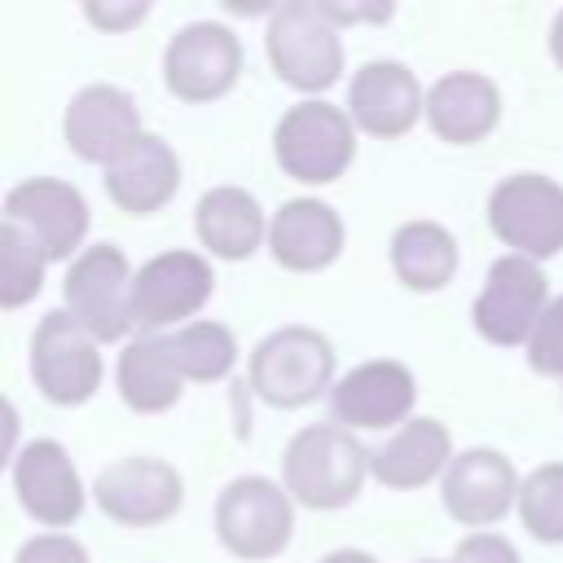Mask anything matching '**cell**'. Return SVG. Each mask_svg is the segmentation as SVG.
Instances as JSON below:
<instances>
[{"label":"cell","mask_w":563,"mask_h":563,"mask_svg":"<svg viewBox=\"0 0 563 563\" xmlns=\"http://www.w3.org/2000/svg\"><path fill=\"white\" fill-rule=\"evenodd\" d=\"M365 475H369V453L339 422H317L295 431L282 453L286 493L312 510H339L356 501Z\"/></svg>","instance_id":"cell-1"},{"label":"cell","mask_w":563,"mask_h":563,"mask_svg":"<svg viewBox=\"0 0 563 563\" xmlns=\"http://www.w3.org/2000/svg\"><path fill=\"white\" fill-rule=\"evenodd\" d=\"M268 62L282 84L299 92H325L343 75V40L317 0H290L268 13Z\"/></svg>","instance_id":"cell-2"},{"label":"cell","mask_w":563,"mask_h":563,"mask_svg":"<svg viewBox=\"0 0 563 563\" xmlns=\"http://www.w3.org/2000/svg\"><path fill=\"white\" fill-rule=\"evenodd\" d=\"M273 154L290 180L330 185L356 158V123L330 101H299L277 119Z\"/></svg>","instance_id":"cell-3"},{"label":"cell","mask_w":563,"mask_h":563,"mask_svg":"<svg viewBox=\"0 0 563 563\" xmlns=\"http://www.w3.org/2000/svg\"><path fill=\"white\" fill-rule=\"evenodd\" d=\"M334 378V347L321 330L282 325L251 352V387L277 409H299L317 400Z\"/></svg>","instance_id":"cell-4"},{"label":"cell","mask_w":563,"mask_h":563,"mask_svg":"<svg viewBox=\"0 0 563 563\" xmlns=\"http://www.w3.org/2000/svg\"><path fill=\"white\" fill-rule=\"evenodd\" d=\"M488 229L523 260H550L563 251V185L541 172H515L488 194Z\"/></svg>","instance_id":"cell-5"},{"label":"cell","mask_w":563,"mask_h":563,"mask_svg":"<svg viewBox=\"0 0 563 563\" xmlns=\"http://www.w3.org/2000/svg\"><path fill=\"white\" fill-rule=\"evenodd\" d=\"M132 268H128V255L110 242H97V246H84L70 268H66V282H62V295H66V312L97 339V343H110V339H123L132 330Z\"/></svg>","instance_id":"cell-6"},{"label":"cell","mask_w":563,"mask_h":563,"mask_svg":"<svg viewBox=\"0 0 563 563\" xmlns=\"http://www.w3.org/2000/svg\"><path fill=\"white\" fill-rule=\"evenodd\" d=\"M295 528L290 493L264 475H238L216 501V532L238 559H273Z\"/></svg>","instance_id":"cell-7"},{"label":"cell","mask_w":563,"mask_h":563,"mask_svg":"<svg viewBox=\"0 0 563 563\" xmlns=\"http://www.w3.org/2000/svg\"><path fill=\"white\" fill-rule=\"evenodd\" d=\"M545 303L550 299H545V273H541V264L506 251V255H497L488 264L484 290L471 303V321H475V330L488 343L515 347V343H528V334L541 321Z\"/></svg>","instance_id":"cell-8"},{"label":"cell","mask_w":563,"mask_h":563,"mask_svg":"<svg viewBox=\"0 0 563 563\" xmlns=\"http://www.w3.org/2000/svg\"><path fill=\"white\" fill-rule=\"evenodd\" d=\"M31 378L53 405H84L101 387L97 339L66 312H44L31 339Z\"/></svg>","instance_id":"cell-9"},{"label":"cell","mask_w":563,"mask_h":563,"mask_svg":"<svg viewBox=\"0 0 563 563\" xmlns=\"http://www.w3.org/2000/svg\"><path fill=\"white\" fill-rule=\"evenodd\" d=\"M242 44L224 22H189L163 48V84L180 101H211L233 88Z\"/></svg>","instance_id":"cell-10"},{"label":"cell","mask_w":563,"mask_h":563,"mask_svg":"<svg viewBox=\"0 0 563 563\" xmlns=\"http://www.w3.org/2000/svg\"><path fill=\"white\" fill-rule=\"evenodd\" d=\"M216 290V273L194 251H163L132 277V325L158 330L194 317Z\"/></svg>","instance_id":"cell-11"},{"label":"cell","mask_w":563,"mask_h":563,"mask_svg":"<svg viewBox=\"0 0 563 563\" xmlns=\"http://www.w3.org/2000/svg\"><path fill=\"white\" fill-rule=\"evenodd\" d=\"M92 497L114 523L150 528L180 510L185 484L163 457H119L97 475Z\"/></svg>","instance_id":"cell-12"},{"label":"cell","mask_w":563,"mask_h":563,"mask_svg":"<svg viewBox=\"0 0 563 563\" xmlns=\"http://www.w3.org/2000/svg\"><path fill=\"white\" fill-rule=\"evenodd\" d=\"M4 220L22 224L40 242L44 260H70V251H79V242L88 233V202L70 180L31 176L9 189Z\"/></svg>","instance_id":"cell-13"},{"label":"cell","mask_w":563,"mask_h":563,"mask_svg":"<svg viewBox=\"0 0 563 563\" xmlns=\"http://www.w3.org/2000/svg\"><path fill=\"white\" fill-rule=\"evenodd\" d=\"M62 132H66V145L84 163L110 167L141 136V114H136L132 92H123L119 84H88L70 97L62 114Z\"/></svg>","instance_id":"cell-14"},{"label":"cell","mask_w":563,"mask_h":563,"mask_svg":"<svg viewBox=\"0 0 563 563\" xmlns=\"http://www.w3.org/2000/svg\"><path fill=\"white\" fill-rule=\"evenodd\" d=\"M519 484L523 479L515 475L506 453H497V449H466V453H457L449 462V471L440 479V497H444V510L457 523L484 532L510 506H519Z\"/></svg>","instance_id":"cell-15"},{"label":"cell","mask_w":563,"mask_h":563,"mask_svg":"<svg viewBox=\"0 0 563 563\" xmlns=\"http://www.w3.org/2000/svg\"><path fill=\"white\" fill-rule=\"evenodd\" d=\"M418 400V383L409 374V365L400 361H365L356 369H347L334 391H330V409L334 422H343L347 431H378V427H405L409 409Z\"/></svg>","instance_id":"cell-16"},{"label":"cell","mask_w":563,"mask_h":563,"mask_svg":"<svg viewBox=\"0 0 563 563\" xmlns=\"http://www.w3.org/2000/svg\"><path fill=\"white\" fill-rule=\"evenodd\" d=\"M422 106H427V92H422L418 75L405 62H391V57L365 62L347 84L352 123L369 136H383V141L405 136L418 123Z\"/></svg>","instance_id":"cell-17"},{"label":"cell","mask_w":563,"mask_h":563,"mask_svg":"<svg viewBox=\"0 0 563 563\" xmlns=\"http://www.w3.org/2000/svg\"><path fill=\"white\" fill-rule=\"evenodd\" d=\"M13 488H18L22 510L48 528H66L84 510L79 471L57 440H31L13 457Z\"/></svg>","instance_id":"cell-18"},{"label":"cell","mask_w":563,"mask_h":563,"mask_svg":"<svg viewBox=\"0 0 563 563\" xmlns=\"http://www.w3.org/2000/svg\"><path fill=\"white\" fill-rule=\"evenodd\" d=\"M422 114L440 141L475 145L501 119V88L479 70H449L427 88Z\"/></svg>","instance_id":"cell-19"},{"label":"cell","mask_w":563,"mask_h":563,"mask_svg":"<svg viewBox=\"0 0 563 563\" xmlns=\"http://www.w3.org/2000/svg\"><path fill=\"white\" fill-rule=\"evenodd\" d=\"M268 251L290 273H317L343 251V220L321 198H290L268 220Z\"/></svg>","instance_id":"cell-20"},{"label":"cell","mask_w":563,"mask_h":563,"mask_svg":"<svg viewBox=\"0 0 563 563\" xmlns=\"http://www.w3.org/2000/svg\"><path fill=\"white\" fill-rule=\"evenodd\" d=\"M180 185V158L176 150L154 136V132H141L132 141L128 154H119L110 167H106V194L114 198V207L132 211V216H150L158 211Z\"/></svg>","instance_id":"cell-21"},{"label":"cell","mask_w":563,"mask_h":563,"mask_svg":"<svg viewBox=\"0 0 563 563\" xmlns=\"http://www.w3.org/2000/svg\"><path fill=\"white\" fill-rule=\"evenodd\" d=\"M453 462V440L440 418H409L383 449L369 453V475L387 488H422Z\"/></svg>","instance_id":"cell-22"},{"label":"cell","mask_w":563,"mask_h":563,"mask_svg":"<svg viewBox=\"0 0 563 563\" xmlns=\"http://www.w3.org/2000/svg\"><path fill=\"white\" fill-rule=\"evenodd\" d=\"M194 229L202 246L220 260H246L264 238V211L260 202L238 185H216L198 198Z\"/></svg>","instance_id":"cell-23"},{"label":"cell","mask_w":563,"mask_h":563,"mask_svg":"<svg viewBox=\"0 0 563 563\" xmlns=\"http://www.w3.org/2000/svg\"><path fill=\"white\" fill-rule=\"evenodd\" d=\"M391 273L409 290H444L457 273V238L435 220H409L391 233Z\"/></svg>","instance_id":"cell-24"},{"label":"cell","mask_w":563,"mask_h":563,"mask_svg":"<svg viewBox=\"0 0 563 563\" xmlns=\"http://www.w3.org/2000/svg\"><path fill=\"white\" fill-rule=\"evenodd\" d=\"M185 378L176 374V365L167 361L163 334H141L119 352V396L136 409V413H163L180 400Z\"/></svg>","instance_id":"cell-25"},{"label":"cell","mask_w":563,"mask_h":563,"mask_svg":"<svg viewBox=\"0 0 563 563\" xmlns=\"http://www.w3.org/2000/svg\"><path fill=\"white\" fill-rule=\"evenodd\" d=\"M163 347L185 383H216L238 361V343L220 321H185L180 330L163 334Z\"/></svg>","instance_id":"cell-26"},{"label":"cell","mask_w":563,"mask_h":563,"mask_svg":"<svg viewBox=\"0 0 563 563\" xmlns=\"http://www.w3.org/2000/svg\"><path fill=\"white\" fill-rule=\"evenodd\" d=\"M44 251L40 242L13 224V220H0V308H22L40 295L44 286Z\"/></svg>","instance_id":"cell-27"},{"label":"cell","mask_w":563,"mask_h":563,"mask_svg":"<svg viewBox=\"0 0 563 563\" xmlns=\"http://www.w3.org/2000/svg\"><path fill=\"white\" fill-rule=\"evenodd\" d=\"M519 519L528 537L563 545V462L532 466L519 484Z\"/></svg>","instance_id":"cell-28"},{"label":"cell","mask_w":563,"mask_h":563,"mask_svg":"<svg viewBox=\"0 0 563 563\" xmlns=\"http://www.w3.org/2000/svg\"><path fill=\"white\" fill-rule=\"evenodd\" d=\"M523 352H528V365H532L537 374L563 378V295H554V299L545 303V312H541V321L532 325Z\"/></svg>","instance_id":"cell-29"},{"label":"cell","mask_w":563,"mask_h":563,"mask_svg":"<svg viewBox=\"0 0 563 563\" xmlns=\"http://www.w3.org/2000/svg\"><path fill=\"white\" fill-rule=\"evenodd\" d=\"M13 563H88V550L66 532H40V537L22 541Z\"/></svg>","instance_id":"cell-30"},{"label":"cell","mask_w":563,"mask_h":563,"mask_svg":"<svg viewBox=\"0 0 563 563\" xmlns=\"http://www.w3.org/2000/svg\"><path fill=\"white\" fill-rule=\"evenodd\" d=\"M449 563H519V550L497 532H471L457 541Z\"/></svg>","instance_id":"cell-31"},{"label":"cell","mask_w":563,"mask_h":563,"mask_svg":"<svg viewBox=\"0 0 563 563\" xmlns=\"http://www.w3.org/2000/svg\"><path fill=\"white\" fill-rule=\"evenodd\" d=\"M145 13H150V4H145V0H123V4H114V0H106V4H84V18H88L92 26H101V31H128V26H136Z\"/></svg>","instance_id":"cell-32"},{"label":"cell","mask_w":563,"mask_h":563,"mask_svg":"<svg viewBox=\"0 0 563 563\" xmlns=\"http://www.w3.org/2000/svg\"><path fill=\"white\" fill-rule=\"evenodd\" d=\"M317 4L325 9V18L334 26H343V22H387L391 18V4H330V0H317Z\"/></svg>","instance_id":"cell-33"},{"label":"cell","mask_w":563,"mask_h":563,"mask_svg":"<svg viewBox=\"0 0 563 563\" xmlns=\"http://www.w3.org/2000/svg\"><path fill=\"white\" fill-rule=\"evenodd\" d=\"M13 444H18V409L0 396V466L13 457Z\"/></svg>","instance_id":"cell-34"},{"label":"cell","mask_w":563,"mask_h":563,"mask_svg":"<svg viewBox=\"0 0 563 563\" xmlns=\"http://www.w3.org/2000/svg\"><path fill=\"white\" fill-rule=\"evenodd\" d=\"M550 57L563 66V9H559L554 22H550Z\"/></svg>","instance_id":"cell-35"},{"label":"cell","mask_w":563,"mask_h":563,"mask_svg":"<svg viewBox=\"0 0 563 563\" xmlns=\"http://www.w3.org/2000/svg\"><path fill=\"white\" fill-rule=\"evenodd\" d=\"M321 563H378V559L365 554V550H334V554H325Z\"/></svg>","instance_id":"cell-36"},{"label":"cell","mask_w":563,"mask_h":563,"mask_svg":"<svg viewBox=\"0 0 563 563\" xmlns=\"http://www.w3.org/2000/svg\"><path fill=\"white\" fill-rule=\"evenodd\" d=\"M418 563H440V559H418Z\"/></svg>","instance_id":"cell-37"}]
</instances>
